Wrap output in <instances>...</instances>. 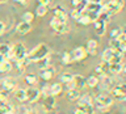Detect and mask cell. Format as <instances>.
Masks as SVG:
<instances>
[{"instance_id":"cell-1","label":"cell","mask_w":126,"mask_h":114,"mask_svg":"<svg viewBox=\"0 0 126 114\" xmlns=\"http://www.w3.org/2000/svg\"><path fill=\"white\" fill-rule=\"evenodd\" d=\"M28 58H29L30 62H38L39 59L45 58V57H49L50 55V49L46 43H39L34 47L33 50L30 51L29 54H26Z\"/></svg>"},{"instance_id":"cell-2","label":"cell","mask_w":126,"mask_h":114,"mask_svg":"<svg viewBox=\"0 0 126 114\" xmlns=\"http://www.w3.org/2000/svg\"><path fill=\"white\" fill-rule=\"evenodd\" d=\"M26 54L28 53H26L25 46H24L21 42H16L11 46V51H9L8 58H11L12 62H17V60H20V59L25 58Z\"/></svg>"},{"instance_id":"cell-3","label":"cell","mask_w":126,"mask_h":114,"mask_svg":"<svg viewBox=\"0 0 126 114\" xmlns=\"http://www.w3.org/2000/svg\"><path fill=\"white\" fill-rule=\"evenodd\" d=\"M122 7H124V0H110L104 5V9L110 17V16L118 13L122 9Z\"/></svg>"},{"instance_id":"cell-4","label":"cell","mask_w":126,"mask_h":114,"mask_svg":"<svg viewBox=\"0 0 126 114\" xmlns=\"http://www.w3.org/2000/svg\"><path fill=\"white\" fill-rule=\"evenodd\" d=\"M94 101V105H96L97 109H101V108H110L113 104V98L108 96L105 93H101V94H97L96 97L93 98Z\"/></svg>"},{"instance_id":"cell-5","label":"cell","mask_w":126,"mask_h":114,"mask_svg":"<svg viewBox=\"0 0 126 114\" xmlns=\"http://www.w3.org/2000/svg\"><path fill=\"white\" fill-rule=\"evenodd\" d=\"M50 26L53 28V30L55 31V33H58V34H64V33H67V31L70 30L68 24L63 22V21H59V20H57L55 17H53V20L50 21Z\"/></svg>"},{"instance_id":"cell-6","label":"cell","mask_w":126,"mask_h":114,"mask_svg":"<svg viewBox=\"0 0 126 114\" xmlns=\"http://www.w3.org/2000/svg\"><path fill=\"white\" fill-rule=\"evenodd\" d=\"M110 93H112L113 98L118 101H124L126 98V86L125 84H117L110 88Z\"/></svg>"},{"instance_id":"cell-7","label":"cell","mask_w":126,"mask_h":114,"mask_svg":"<svg viewBox=\"0 0 126 114\" xmlns=\"http://www.w3.org/2000/svg\"><path fill=\"white\" fill-rule=\"evenodd\" d=\"M26 92V101L30 102V104H33V102L38 101V98L41 97V93H39V89L37 88H33V86H29L28 89H25Z\"/></svg>"},{"instance_id":"cell-8","label":"cell","mask_w":126,"mask_h":114,"mask_svg":"<svg viewBox=\"0 0 126 114\" xmlns=\"http://www.w3.org/2000/svg\"><path fill=\"white\" fill-rule=\"evenodd\" d=\"M55 96H51V94H49V96H45V100H43V104H42V108L43 110H45L46 113H50L53 112L54 108H55Z\"/></svg>"},{"instance_id":"cell-9","label":"cell","mask_w":126,"mask_h":114,"mask_svg":"<svg viewBox=\"0 0 126 114\" xmlns=\"http://www.w3.org/2000/svg\"><path fill=\"white\" fill-rule=\"evenodd\" d=\"M55 76V70H54V67H46V68H41L39 70V77L42 79V80H45V81H49L51 80Z\"/></svg>"},{"instance_id":"cell-10","label":"cell","mask_w":126,"mask_h":114,"mask_svg":"<svg viewBox=\"0 0 126 114\" xmlns=\"http://www.w3.org/2000/svg\"><path fill=\"white\" fill-rule=\"evenodd\" d=\"M93 24H94V30H96V34L97 35H104L105 33H106V21L105 20H101V18H96L93 21Z\"/></svg>"},{"instance_id":"cell-11","label":"cell","mask_w":126,"mask_h":114,"mask_svg":"<svg viewBox=\"0 0 126 114\" xmlns=\"http://www.w3.org/2000/svg\"><path fill=\"white\" fill-rule=\"evenodd\" d=\"M53 14L57 20H59V21L67 22V13H66V11H64L63 7H61V5L54 7L53 8Z\"/></svg>"},{"instance_id":"cell-12","label":"cell","mask_w":126,"mask_h":114,"mask_svg":"<svg viewBox=\"0 0 126 114\" xmlns=\"http://www.w3.org/2000/svg\"><path fill=\"white\" fill-rule=\"evenodd\" d=\"M109 45H110V49L114 51H118V53H122V54L126 51V42H120L117 38L110 39Z\"/></svg>"},{"instance_id":"cell-13","label":"cell","mask_w":126,"mask_h":114,"mask_svg":"<svg viewBox=\"0 0 126 114\" xmlns=\"http://www.w3.org/2000/svg\"><path fill=\"white\" fill-rule=\"evenodd\" d=\"M1 86H3V89L7 90L8 93L13 92V90L16 89V80L13 77H5L1 83Z\"/></svg>"},{"instance_id":"cell-14","label":"cell","mask_w":126,"mask_h":114,"mask_svg":"<svg viewBox=\"0 0 126 114\" xmlns=\"http://www.w3.org/2000/svg\"><path fill=\"white\" fill-rule=\"evenodd\" d=\"M72 53V57H74V60L76 62H80V60H84L87 58V50L84 47H76L74 51H71Z\"/></svg>"},{"instance_id":"cell-15","label":"cell","mask_w":126,"mask_h":114,"mask_svg":"<svg viewBox=\"0 0 126 114\" xmlns=\"http://www.w3.org/2000/svg\"><path fill=\"white\" fill-rule=\"evenodd\" d=\"M32 30V24L30 22H25V21H21L20 24H17L16 26V31L18 34H26Z\"/></svg>"},{"instance_id":"cell-16","label":"cell","mask_w":126,"mask_h":114,"mask_svg":"<svg viewBox=\"0 0 126 114\" xmlns=\"http://www.w3.org/2000/svg\"><path fill=\"white\" fill-rule=\"evenodd\" d=\"M102 77L101 79V81L98 80V84H100V86H101V89L104 90V89H110L113 86V80H112V77H109V76H105V75H102Z\"/></svg>"},{"instance_id":"cell-17","label":"cell","mask_w":126,"mask_h":114,"mask_svg":"<svg viewBox=\"0 0 126 114\" xmlns=\"http://www.w3.org/2000/svg\"><path fill=\"white\" fill-rule=\"evenodd\" d=\"M124 71V64L121 63H109V68H108V72L113 73V75H118L120 72Z\"/></svg>"},{"instance_id":"cell-18","label":"cell","mask_w":126,"mask_h":114,"mask_svg":"<svg viewBox=\"0 0 126 114\" xmlns=\"http://www.w3.org/2000/svg\"><path fill=\"white\" fill-rule=\"evenodd\" d=\"M72 83H74L75 88L81 89V88H84V85H85V79L81 75H72Z\"/></svg>"},{"instance_id":"cell-19","label":"cell","mask_w":126,"mask_h":114,"mask_svg":"<svg viewBox=\"0 0 126 114\" xmlns=\"http://www.w3.org/2000/svg\"><path fill=\"white\" fill-rule=\"evenodd\" d=\"M0 114H13V106L8 101L0 102Z\"/></svg>"},{"instance_id":"cell-20","label":"cell","mask_w":126,"mask_h":114,"mask_svg":"<svg viewBox=\"0 0 126 114\" xmlns=\"http://www.w3.org/2000/svg\"><path fill=\"white\" fill-rule=\"evenodd\" d=\"M98 43L96 39H89L88 42H87V54H91V55H94L96 54V49H97Z\"/></svg>"},{"instance_id":"cell-21","label":"cell","mask_w":126,"mask_h":114,"mask_svg":"<svg viewBox=\"0 0 126 114\" xmlns=\"http://www.w3.org/2000/svg\"><path fill=\"white\" fill-rule=\"evenodd\" d=\"M89 104H93V97L91 96V94H84V96H80L78 98V105L85 106V105H89Z\"/></svg>"},{"instance_id":"cell-22","label":"cell","mask_w":126,"mask_h":114,"mask_svg":"<svg viewBox=\"0 0 126 114\" xmlns=\"http://www.w3.org/2000/svg\"><path fill=\"white\" fill-rule=\"evenodd\" d=\"M79 97H80V90L78 88H72V89L67 90V98L70 101H76Z\"/></svg>"},{"instance_id":"cell-23","label":"cell","mask_w":126,"mask_h":114,"mask_svg":"<svg viewBox=\"0 0 126 114\" xmlns=\"http://www.w3.org/2000/svg\"><path fill=\"white\" fill-rule=\"evenodd\" d=\"M62 83H55V84L50 85V94L51 96H58V94L62 93Z\"/></svg>"},{"instance_id":"cell-24","label":"cell","mask_w":126,"mask_h":114,"mask_svg":"<svg viewBox=\"0 0 126 114\" xmlns=\"http://www.w3.org/2000/svg\"><path fill=\"white\" fill-rule=\"evenodd\" d=\"M15 97H16V100L20 101V102H25L26 101V92H25V89H22V88L16 89L15 90Z\"/></svg>"},{"instance_id":"cell-25","label":"cell","mask_w":126,"mask_h":114,"mask_svg":"<svg viewBox=\"0 0 126 114\" xmlns=\"http://www.w3.org/2000/svg\"><path fill=\"white\" fill-rule=\"evenodd\" d=\"M113 54H114V50H112L110 47L109 49H105L104 51H102V54H101V60L109 63L110 59H112V57H113Z\"/></svg>"},{"instance_id":"cell-26","label":"cell","mask_w":126,"mask_h":114,"mask_svg":"<svg viewBox=\"0 0 126 114\" xmlns=\"http://www.w3.org/2000/svg\"><path fill=\"white\" fill-rule=\"evenodd\" d=\"M62 63L63 64H71L74 62V57H72V53L71 51H66V53L62 54Z\"/></svg>"},{"instance_id":"cell-27","label":"cell","mask_w":126,"mask_h":114,"mask_svg":"<svg viewBox=\"0 0 126 114\" xmlns=\"http://www.w3.org/2000/svg\"><path fill=\"white\" fill-rule=\"evenodd\" d=\"M108 68H109V63L101 62L100 64L96 67V72H97L98 75H106V72H108Z\"/></svg>"},{"instance_id":"cell-28","label":"cell","mask_w":126,"mask_h":114,"mask_svg":"<svg viewBox=\"0 0 126 114\" xmlns=\"http://www.w3.org/2000/svg\"><path fill=\"white\" fill-rule=\"evenodd\" d=\"M35 63L38 64L39 70H41V68H46V67L51 66V59H50V55H49V57H45V58L39 59V60H38V62H35Z\"/></svg>"},{"instance_id":"cell-29","label":"cell","mask_w":126,"mask_h":114,"mask_svg":"<svg viewBox=\"0 0 126 114\" xmlns=\"http://www.w3.org/2000/svg\"><path fill=\"white\" fill-rule=\"evenodd\" d=\"M12 68V63L11 60H8V58H5L4 60L0 63V72H8Z\"/></svg>"},{"instance_id":"cell-30","label":"cell","mask_w":126,"mask_h":114,"mask_svg":"<svg viewBox=\"0 0 126 114\" xmlns=\"http://www.w3.org/2000/svg\"><path fill=\"white\" fill-rule=\"evenodd\" d=\"M9 51H11V46L9 45H7V43H0V55L8 58Z\"/></svg>"},{"instance_id":"cell-31","label":"cell","mask_w":126,"mask_h":114,"mask_svg":"<svg viewBox=\"0 0 126 114\" xmlns=\"http://www.w3.org/2000/svg\"><path fill=\"white\" fill-rule=\"evenodd\" d=\"M85 85H88L89 88H94L98 85V79L96 76H89L88 79H85Z\"/></svg>"},{"instance_id":"cell-32","label":"cell","mask_w":126,"mask_h":114,"mask_svg":"<svg viewBox=\"0 0 126 114\" xmlns=\"http://www.w3.org/2000/svg\"><path fill=\"white\" fill-rule=\"evenodd\" d=\"M24 80H25V83L30 86V85H34L35 83H37V76H35L34 73H28Z\"/></svg>"},{"instance_id":"cell-33","label":"cell","mask_w":126,"mask_h":114,"mask_svg":"<svg viewBox=\"0 0 126 114\" xmlns=\"http://www.w3.org/2000/svg\"><path fill=\"white\" fill-rule=\"evenodd\" d=\"M46 13H47V7H45V5H38V7H37L35 14H37L38 17H43Z\"/></svg>"},{"instance_id":"cell-34","label":"cell","mask_w":126,"mask_h":114,"mask_svg":"<svg viewBox=\"0 0 126 114\" xmlns=\"http://www.w3.org/2000/svg\"><path fill=\"white\" fill-rule=\"evenodd\" d=\"M72 80V73H70V72H64V73H62V76H61V83H63V84H66V83H68Z\"/></svg>"},{"instance_id":"cell-35","label":"cell","mask_w":126,"mask_h":114,"mask_svg":"<svg viewBox=\"0 0 126 114\" xmlns=\"http://www.w3.org/2000/svg\"><path fill=\"white\" fill-rule=\"evenodd\" d=\"M34 20V14L32 13V12H25V13L22 14V21H25V22H30Z\"/></svg>"},{"instance_id":"cell-36","label":"cell","mask_w":126,"mask_h":114,"mask_svg":"<svg viewBox=\"0 0 126 114\" xmlns=\"http://www.w3.org/2000/svg\"><path fill=\"white\" fill-rule=\"evenodd\" d=\"M80 16H81V11H79L78 8H74L72 12H71V17H72L75 21H78V20L80 18Z\"/></svg>"},{"instance_id":"cell-37","label":"cell","mask_w":126,"mask_h":114,"mask_svg":"<svg viewBox=\"0 0 126 114\" xmlns=\"http://www.w3.org/2000/svg\"><path fill=\"white\" fill-rule=\"evenodd\" d=\"M122 31H124V30H122L121 28H116V29H113L112 33H110V38H113V39L114 38H118V35H120Z\"/></svg>"},{"instance_id":"cell-38","label":"cell","mask_w":126,"mask_h":114,"mask_svg":"<svg viewBox=\"0 0 126 114\" xmlns=\"http://www.w3.org/2000/svg\"><path fill=\"white\" fill-rule=\"evenodd\" d=\"M39 93L43 94V96H49L50 94V84H45L42 86V89L39 90Z\"/></svg>"},{"instance_id":"cell-39","label":"cell","mask_w":126,"mask_h":114,"mask_svg":"<svg viewBox=\"0 0 126 114\" xmlns=\"http://www.w3.org/2000/svg\"><path fill=\"white\" fill-rule=\"evenodd\" d=\"M20 114H33V110H32L30 106H21L20 108Z\"/></svg>"},{"instance_id":"cell-40","label":"cell","mask_w":126,"mask_h":114,"mask_svg":"<svg viewBox=\"0 0 126 114\" xmlns=\"http://www.w3.org/2000/svg\"><path fill=\"white\" fill-rule=\"evenodd\" d=\"M8 100V92L7 90H0V102L1 101H7Z\"/></svg>"},{"instance_id":"cell-41","label":"cell","mask_w":126,"mask_h":114,"mask_svg":"<svg viewBox=\"0 0 126 114\" xmlns=\"http://www.w3.org/2000/svg\"><path fill=\"white\" fill-rule=\"evenodd\" d=\"M74 114H85V109L83 108L81 105H78V108L75 109V112H74Z\"/></svg>"},{"instance_id":"cell-42","label":"cell","mask_w":126,"mask_h":114,"mask_svg":"<svg viewBox=\"0 0 126 114\" xmlns=\"http://www.w3.org/2000/svg\"><path fill=\"white\" fill-rule=\"evenodd\" d=\"M38 5H45V7H49L51 4V0H37Z\"/></svg>"},{"instance_id":"cell-43","label":"cell","mask_w":126,"mask_h":114,"mask_svg":"<svg viewBox=\"0 0 126 114\" xmlns=\"http://www.w3.org/2000/svg\"><path fill=\"white\" fill-rule=\"evenodd\" d=\"M118 41H120V42H126V34H125V31H122V33L120 34V35H118Z\"/></svg>"},{"instance_id":"cell-44","label":"cell","mask_w":126,"mask_h":114,"mask_svg":"<svg viewBox=\"0 0 126 114\" xmlns=\"http://www.w3.org/2000/svg\"><path fill=\"white\" fill-rule=\"evenodd\" d=\"M4 31H5V25H4V22L0 21V35H1Z\"/></svg>"},{"instance_id":"cell-45","label":"cell","mask_w":126,"mask_h":114,"mask_svg":"<svg viewBox=\"0 0 126 114\" xmlns=\"http://www.w3.org/2000/svg\"><path fill=\"white\" fill-rule=\"evenodd\" d=\"M102 0H87V3H96V4H101Z\"/></svg>"},{"instance_id":"cell-46","label":"cell","mask_w":126,"mask_h":114,"mask_svg":"<svg viewBox=\"0 0 126 114\" xmlns=\"http://www.w3.org/2000/svg\"><path fill=\"white\" fill-rule=\"evenodd\" d=\"M15 1H17V3H21V4H22V3H25L26 0H15Z\"/></svg>"},{"instance_id":"cell-47","label":"cell","mask_w":126,"mask_h":114,"mask_svg":"<svg viewBox=\"0 0 126 114\" xmlns=\"http://www.w3.org/2000/svg\"><path fill=\"white\" fill-rule=\"evenodd\" d=\"M8 0H0V4H4V3H7Z\"/></svg>"}]
</instances>
